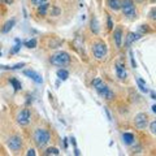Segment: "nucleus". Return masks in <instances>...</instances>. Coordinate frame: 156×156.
<instances>
[{
	"instance_id": "15",
	"label": "nucleus",
	"mask_w": 156,
	"mask_h": 156,
	"mask_svg": "<svg viewBox=\"0 0 156 156\" xmlns=\"http://www.w3.org/2000/svg\"><path fill=\"white\" fill-rule=\"evenodd\" d=\"M16 24V20H11V21H8V22L4 24V26L2 28V31L3 33H8V31H11V29L15 26Z\"/></svg>"
},
{
	"instance_id": "3",
	"label": "nucleus",
	"mask_w": 156,
	"mask_h": 156,
	"mask_svg": "<svg viewBox=\"0 0 156 156\" xmlns=\"http://www.w3.org/2000/svg\"><path fill=\"white\" fill-rule=\"evenodd\" d=\"M120 9L122 11L124 16L128 17V18H130V20L137 18V8H135V4H134L133 0H122Z\"/></svg>"
},
{
	"instance_id": "4",
	"label": "nucleus",
	"mask_w": 156,
	"mask_h": 156,
	"mask_svg": "<svg viewBox=\"0 0 156 156\" xmlns=\"http://www.w3.org/2000/svg\"><path fill=\"white\" fill-rule=\"evenodd\" d=\"M50 61L52 65H56V67H65V65H68L70 63V56H69L67 52L60 51L51 56Z\"/></svg>"
},
{
	"instance_id": "30",
	"label": "nucleus",
	"mask_w": 156,
	"mask_h": 156,
	"mask_svg": "<svg viewBox=\"0 0 156 156\" xmlns=\"http://www.w3.org/2000/svg\"><path fill=\"white\" fill-rule=\"evenodd\" d=\"M150 17H151V18H152V20H155V8H154L152 11H151V13H150Z\"/></svg>"
},
{
	"instance_id": "28",
	"label": "nucleus",
	"mask_w": 156,
	"mask_h": 156,
	"mask_svg": "<svg viewBox=\"0 0 156 156\" xmlns=\"http://www.w3.org/2000/svg\"><path fill=\"white\" fill-rule=\"evenodd\" d=\"M108 28H109V29L113 28V24H112V20H111L109 16H108Z\"/></svg>"
},
{
	"instance_id": "13",
	"label": "nucleus",
	"mask_w": 156,
	"mask_h": 156,
	"mask_svg": "<svg viewBox=\"0 0 156 156\" xmlns=\"http://www.w3.org/2000/svg\"><path fill=\"white\" fill-rule=\"evenodd\" d=\"M141 38V34H135V33H129L128 37H126V46L129 47L130 44H132L133 42L138 41V39Z\"/></svg>"
},
{
	"instance_id": "20",
	"label": "nucleus",
	"mask_w": 156,
	"mask_h": 156,
	"mask_svg": "<svg viewBox=\"0 0 156 156\" xmlns=\"http://www.w3.org/2000/svg\"><path fill=\"white\" fill-rule=\"evenodd\" d=\"M11 83H12V86H13V89H15V91H20L21 90V82H18L16 80V78H11Z\"/></svg>"
},
{
	"instance_id": "27",
	"label": "nucleus",
	"mask_w": 156,
	"mask_h": 156,
	"mask_svg": "<svg viewBox=\"0 0 156 156\" xmlns=\"http://www.w3.org/2000/svg\"><path fill=\"white\" fill-rule=\"evenodd\" d=\"M130 57H132V65H133V68H137V64H135V61H134V57H133V52H130Z\"/></svg>"
},
{
	"instance_id": "25",
	"label": "nucleus",
	"mask_w": 156,
	"mask_h": 156,
	"mask_svg": "<svg viewBox=\"0 0 156 156\" xmlns=\"http://www.w3.org/2000/svg\"><path fill=\"white\" fill-rule=\"evenodd\" d=\"M30 2H31L33 5L38 7V5H41V4H43V3H47V0H30Z\"/></svg>"
},
{
	"instance_id": "26",
	"label": "nucleus",
	"mask_w": 156,
	"mask_h": 156,
	"mask_svg": "<svg viewBox=\"0 0 156 156\" xmlns=\"http://www.w3.org/2000/svg\"><path fill=\"white\" fill-rule=\"evenodd\" d=\"M150 132L152 133V134L156 133V121H152V122L150 124Z\"/></svg>"
},
{
	"instance_id": "10",
	"label": "nucleus",
	"mask_w": 156,
	"mask_h": 156,
	"mask_svg": "<svg viewBox=\"0 0 156 156\" xmlns=\"http://www.w3.org/2000/svg\"><path fill=\"white\" fill-rule=\"evenodd\" d=\"M24 74H25L26 77L31 78V80H33L34 82H35V83H42V82H43L42 76L39 74L38 72L33 70V69H26V70H24Z\"/></svg>"
},
{
	"instance_id": "23",
	"label": "nucleus",
	"mask_w": 156,
	"mask_h": 156,
	"mask_svg": "<svg viewBox=\"0 0 156 156\" xmlns=\"http://www.w3.org/2000/svg\"><path fill=\"white\" fill-rule=\"evenodd\" d=\"M91 30L95 33V34H98V21H96V18H93L91 20Z\"/></svg>"
},
{
	"instance_id": "24",
	"label": "nucleus",
	"mask_w": 156,
	"mask_h": 156,
	"mask_svg": "<svg viewBox=\"0 0 156 156\" xmlns=\"http://www.w3.org/2000/svg\"><path fill=\"white\" fill-rule=\"evenodd\" d=\"M20 48H21V42H20V39H16V46L13 47V50L11 52L12 54H16V52H18Z\"/></svg>"
},
{
	"instance_id": "2",
	"label": "nucleus",
	"mask_w": 156,
	"mask_h": 156,
	"mask_svg": "<svg viewBox=\"0 0 156 156\" xmlns=\"http://www.w3.org/2000/svg\"><path fill=\"white\" fill-rule=\"evenodd\" d=\"M34 141H35L37 146L39 148H43L48 145V142L51 141V134L48 130L46 129H37L34 133Z\"/></svg>"
},
{
	"instance_id": "14",
	"label": "nucleus",
	"mask_w": 156,
	"mask_h": 156,
	"mask_svg": "<svg viewBox=\"0 0 156 156\" xmlns=\"http://www.w3.org/2000/svg\"><path fill=\"white\" fill-rule=\"evenodd\" d=\"M122 139H124V143L128 146H132L134 143V135L132 133H124L122 134Z\"/></svg>"
},
{
	"instance_id": "7",
	"label": "nucleus",
	"mask_w": 156,
	"mask_h": 156,
	"mask_svg": "<svg viewBox=\"0 0 156 156\" xmlns=\"http://www.w3.org/2000/svg\"><path fill=\"white\" fill-rule=\"evenodd\" d=\"M8 147H9V150L13 151V152H17V151H20L22 148V139L18 137V135H12L9 139L7 142Z\"/></svg>"
},
{
	"instance_id": "29",
	"label": "nucleus",
	"mask_w": 156,
	"mask_h": 156,
	"mask_svg": "<svg viewBox=\"0 0 156 156\" xmlns=\"http://www.w3.org/2000/svg\"><path fill=\"white\" fill-rule=\"evenodd\" d=\"M26 155H29V156H35V151L31 148V150H29V151H28V154H26Z\"/></svg>"
},
{
	"instance_id": "18",
	"label": "nucleus",
	"mask_w": 156,
	"mask_h": 156,
	"mask_svg": "<svg viewBox=\"0 0 156 156\" xmlns=\"http://www.w3.org/2000/svg\"><path fill=\"white\" fill-rule=\"evenodd\" d=\"M56 74H57V77H59L61 81L68 80V77H69V73H68V70H65V69H59Z\"/></svg>"
},
{
	"instance_id": "17",
	"label": "nucleus",
	"mask_w": 156,
	"mask_h": 156,
	"mask_svg": "<svg viewBox=\"0 0 156 156\" xmlns=\"http://www.w3.org/2000/svg\"><path fill=\"white\" fill-rule=\"evenodd\" d=\"M48 7H50L48 3H43V4H41V5H38V13H39V15H42V16H44L47 13Z\"/></svg>"
},
{
	"instance_id": "11",
	"label": "nucleus",
	"mask_w": 156,
	"mask_h": 156,
	"mask_svg": "<svg viewBox=\"0 0 156 156\" xmlns=\"http://www.w3.org/2000/svg\"><path fill=\"white\" fill-rule=\"evenodd\" d=\"M113 39H115L116 46L120 48V47L122 46V29H121V28H116V29H115Z\"/></svg>"
},
{
	"instance_id": "1",
	"label": "nucleus",
	"mask_w": 156,
	"mask_h": 156,
	"mask_svg": "<svg viewBox=\"0 0 156 156\" xmlns=\"http://www.w3.org/2000/svg\"><path fill=\"white\" fill-rule=\"evenodd\" d=\"M93 86H94L95 91H96L103 99H106V100H112V99L115 98V93L104 83L100 78H95L93 81Z\"/></svg>"
},
{
	"instance_id": "19",
	"label": "nucleus",
	"mask_w": 156,
	"mask_h": 156,
	"mask_svg": "<svg viewBox=\"0 0 156 156\" xmlns=\"http://www.w3.org/2000/svg\"><path fill=\"white\" fill-rule=\"evenodd\" d=\"M25 67V63H20V64H16L13 67H5V65H0L2 69H11V70H16V69H20V68H24Z\"/></svg>"
},
{
	"instance_id": "9",
	"label": "nucleus",
	"mask_w": 156,
	"mask_h": 156,
	"mask_svg": "<svg viewBox=\"0 0 156 156\" xmlns=\"http://www.w3.org/2000/svg\"><path fill=\"white\" fill-rule=\"evenodd\" d=\"M115 68H116V76L119 80L121 81H125L126 80V77H128V72H126V68H125V65L122 63H120V61H117L115 64Z\"/></svg>"
},
{
	"instance_id": "5",
	"label": "nucleus",
	"mask_w": 156,
	"mask_h": 156,
	"mask_svg": "<svg viewBox=\"0 0 156 156\" xmlns=\"http://www.w3.org/2000/svg\"><path fill=\"white\" fill-rule=\"evenodd\" d=\"M93 55L96 60H103L107 56V46L103 42H96L93 44Z\"/></svg>"
},
{
	"instance_id": "21",
	"label": "nucleus",
	"mask_w": 156,
	"mask_h": 156,
	"mask_svg": "<svg viewBox=\"0 0 156 156\" xmlns=\"http://www.w3.org/2000/svg\"><path fill=\"white\" fill-rule=\"evenodd\" d=\"M60 151L56 148V147H50V148H47L44 151V155H59Z\"/></svg>"
},
{
	"instance_id": "22",
	"label": "nucleus",
	"mask_w": 156,
	"mask_h": 156,
	"mask_svg": "<svg viewBox=\"0 0 156 156\" xmlns=\"http://www.w3.org/2000/svg\"><path fill=\"white\" fill-rule=\"evenodd\" d=\"M25 46L28 47V48H35V47H37V41H35V39H30V41H26V42H25Z\"/></svg>"
},
{
	"instance_id": "12",
	"label": "nucleus",
	"mask_w": 156,
	"mask_h": 156,
	"mask_svg": "<svg viewBox=\"0 0 156 156\" xmlns=\"http://www.w3.org/2000/svg\"><path fill=\"white\" fill-rule=\"evenodd\" d=\"M107 5L112 11H120L121 8V0H107Z\"/></svg>"
},
{
	"instance_id": "16",
	"label": "nucleus",
	"mask_w": 156,
	"mask_h": 156,
	"mask_svg": "<svg viewBox=\"0 0 156 156\" xmlns=\"http://www.w3.org/2000/svg\"><path fill=\"white\" fill-rule=\"evenodd\" d=\"M137 83L142 93H148V87H147V85L145 83V81H143L142 78H137Z\"/></svg>"
},
{
	"instance_id": "8",
	"label": "nucleus",
	"mask_w": 156,
	"mask_h": 156,
	"mask_svg": "<svg viewBox=\"0 0 156 156\" xmlns=\"http://www.w3.org/2000/svg\"><path fill=\"white\" fill-rule=\"evenodd\" d=\"M134 124L138 129H145L148 125V116L147 113H138L134 117Z\"/></svg>"
},
{
	"instance_id": "6",
	"label": "nucleus",
	"mask_w": 156,
	"mask_h": 156,
	"mask_svg": "<svg viewBox=\"0 0 156 156\" xmlns=\"http://www.w3.org/2000/svg\"><path fill=\"white\" fill-rule=\"evenodd\" d=\"M30 119H31V111L29 108H24L18 112L17 115V124L21 125V126H26V125L30 124Z\"/></svg>"
}]
</instances>
